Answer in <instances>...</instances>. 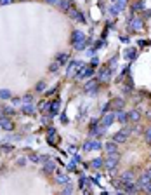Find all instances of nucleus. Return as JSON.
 <instances>
[{
  "mask_svg": "<svg viewBox=\"0 0 151 195\" xmlns=\"http://www.w3.org/2000/svg\"><path fill=\"white\" fill-rule=\"evenodd\" d=\"M118 162H120V153H118V152L110 153L108 158L104 160V166H106V169L110 171V174H115V173H116V166H118Z\"/></svg>",
  "mask_w": 151,
  "mask_h": 195,
  "instance_id": "nucleus-1",
  "label": "nucleus"
},
{
  "mask_svg": "<svg viewBox=\"0 0 151 195\" xmlns=\"http://www.w3.org/2000/svg\"><path fill=\"white\" fill-rule=\"evenodd\" d=\"M111 75H113V68H110V66L106 65V66H103V68L99 70L97 80H99V82H108V80L111 78Z\"/></svg>",
  "mask_w": 151,
  "mask_h": 195,
  "instance_id": "nucleus-2",
  "label": "nucleus"
},
{
  "mask_svg": "<svg viewBox=\"0 0 151 195\" xmlns=\"http://www.w3.org/2000/svg\"><path fill=\"white\" fill-rule=\"evenodd\" d=\"M129 28H130L132 32H141V30L144 28V23H142V19H141L139 16H134L132 19L129 21Z\"/></svg>",
  "mask_w": 151,
  "mask_h": 195,
  "instance_id": "nucleus-3",
  "label": "nucleus"
},
{
  "mask_svg": "<svg viewBox=\"0 0 151 195\" xmlns=\"http://www.w3.org/2000/svg\"><path fill=\"white\" fill-rule=\"evenodd\" d=\"M68 12H70V16H71L75 21H78V23H87V18H85V14H83L82 11H78V9H75V7H71Z\"/></svg>",
  "mask_w": 151,
  "mask_h": 195,
  "instance_id": "nucleus-4",
  "label": "nucleus"
},
{
  "mask_svg": "<svg viewBox=\"0 0 151 195\" xmlns=\"http://www.w3.org/2000/svg\"><path fill=\"white\" fill-rule=\"evenodd\" d=\"M122 183H123V192L125 194H137L139 192V186L134 181H123L122 179Z\"/></svg>",
  "mask_w": 151,
  "mask_h": 195,
  "instance_id": "nucleus-5",
  "label": "nucleus"
},
{
  "mask_svg": "<svg viewBox=\"0 0 151 195\" xmlns=\"http://www.w3.org/2000/svg\"><path fill=\"white\" fill-rule=\"evenodd\" d=\"M97 84H99V80L97 78H92V80H89L87 82V85H85V92H89V94H95L97 92Z\"/></svg>",
  "mask_w": 151,
  "mask_h": 195,
  "instance_id": "nucleus-6",
  "label": "nucleus"
},
{
  "mask_svg": "<svg viewBox=\"0 0 151 195\" xmlns=\"http://www.w3.org/2000/svg\"><path fill=\"white\" fill-rule=\"evenodd\" d=\"M85 40V35H83V32L82 30H73V33H71V44L75 45L78 42H83Z\"/></svg>",
  "mask_w": 151,
  "mask_h": 195,
  "instance_id": "nucleus-7",
  "label": "nucleus"
},
{
  "mask_svg": "<svg viewBox=\"0 0 151 195\" xmlns=\"http://www.w3.org/2000/svg\"><path fill=\"white\" fill-rule=\"evenodd\" d=\"M0 127L5 129V131H12L14 129V124L11 122V118L5 115V117H0Z\"/></svg>",
  "mask_w": 151,
  "mask_h": 195,
  "instance_id": "nucleus-8",
  "label": "nucleus"
},
{
  "mask_svg": "<svg viewBox=\"0 0 151 195\" xmlns=\"http://www.w3.org/2000/svg\"><path fill=\"white\" fill-rule=\"evenodd\" d=\"M115 120H116L115 113H113V112H108V113H104V117H103V122H101V124H103L104 127H110Z\"/></svg>",
  "mask_w": 151,
  "mask_h": 195,
  "instance_id": "nucleus-9",
  "label": "nucleus"
},
{
  "mask_svg": "<svg viewBox=\"0 0 151 195\" xmlns=\"http://www.w3.org/2000/svg\"><path fill=\"white\" fill-rule=\"evenodd\" d=\"M59 110H61V101H59V99H54V101L51 103V106H49V113H51V117L57 115Z\"/></svg>",
  "mask_w": 151,
  "mask_h": 195,
  "instance_id": "nucleus-10",
  "label": "nucleus"
},
{
  "mask_svg": "<svg viewBox=\"0 0 151 195\" xmlns=\"http://www.w3.org/2000/svg\"><path fill=\"white\" fill-rule=\"evenodd\" d=\"M78 66H80L78 61H70L68 66H66V75H68V77H70V75H75L76 70H78Z\"/></svg>",
  "mask_w": 151,
  "mask_h": 195,
  "instance_id": "nucleus-11",
  "label": "nucleus"
},
{
  "mask_svg": "<svg viewBox=\"0 0 151 195\" xmlns=\"http://www.w3.org/2000/svg\"><path fill=\"white\" fill-rule=\"evenodd\" d=\"M127 136H129V134H127V133L122 129V131H118L116 134H113V138H111V139H113L115 143H125V141H127Z\"/></svg>",
  "mask_w": 151,
  "mask_h": 195,
  "instance_id": "nucleus-12",
  "label": "nucleus"
},
{
  "mask_svg": "<svg viewBox=\"0 0 151 195\" xmlns=\"http://www.w3.org/2000/svg\"><path fill=\"white\" fill-rule=\"evenodd\" d=\"M123 56H125V59H129V61H134V59L137 58V51H135L134 47H127V49L123 51Z\"/></svg>",
  "mask_w": 151,
  "mask_h": 195,
  "instance_id": "nucleus-13",
  "label": "nucleus"
},
{
  "mask_svg": "<svg viewBox=\"0 0 151 195\" xmlns=\"http://www.w3.org/2000/svg\"><path fill=\"white\" fill-rule=\"evenodd\" d=\"M115 117H116V120H118L120 124H127V122H129V113H125L123 110H118V112L115 113Z\"/></svg>",
  "mask_w": 151,
  "mask_h": 195,
  "instance_id": "nucleus-14",
  "label": "nucleus"
},
{
  "mask_svg": "<svg viewBox=\"0 0 151 195\" xmlns=\"http://www.w3.org/2000/svg\"><path fill=\"white\" fill-rule=\"evenodd\" d=\"M150 181H151V176L148 174V173H144V174H142L141 178H139V181H137L135 185H137L139 188H144V186H146V185H148Z\"/></svg>",
  "mask_w": 151,
  "mask_h": 195,
  "instance_id": "nucleus-15",
  "label": "nucleus"
},
{
  "mask_svg": "<svg viewBox=\"0 0 151 195\" xmlns=\"http://www.w3.org/2000/svg\"><path fill=\"white\" fill-rule=\"evenodd\" d=\"M56 169H57L56 162H52V160H47L45 166H43V173H45V174H51V173H54Z\"/></svg>",
  "mask_w": 151,
  "mask_h": 195,
  "instance_id": "nucleus-16",
  "label": "nucleus"
},
{
  "mask_svg": "<svg viewBox=\"0 0 151 195\" xmlns=\"http://www.w3.org/2000/svg\"><path fill=\"white\" fill-rule=\"evenodd\" d=\"M54 136H56V127L51 125V127L47 129V141H49V145H52V146L56 145V143H54Z\"/></svg>",
  "mask_w": 151,
  "mask_h": 195,
  "instance_id": "nucleus-17",
  "label": "nucleus"
},
{
  "mask_svg": "<svg viewBox=\"0 0 151 195\" xmlns=\"http://www.w3.org/2000/svg\"><path fill=\"white\" fill-rule=\"evenodd\" d=\"M21 112H23L24 115H31V113L35 112V108H33V105H31V103H23V108H21Z\"/></svg>",
  "mask_w": 151,
  "mask_h": 195,
  "instance_id": "nucleus-18",
  "label": "nucleus"
},
{
  "mask_svg": "<svg viewBox=\"0 0 151 195\" xmlns=\"http://www.w3.org/2000/svg\"><path fill=\"white\" fill-rule=\"evenodd\" d=\"M59 7H61L63 11H70V9L73 7V0H61V2H59Z\"/></svg>",
  "mask_w": 151,
  "mask_h": 195,
  "instance_id": "nucleus-19",
  "label": "nucleus"
},
{
  "mask_svg": "<svg viewBox=\"0 0 151 195\" xmlns=\"http://www.w3.org/2000/svg\"><path fill=\"white\" fill-rule=\"evenodd\" d=\"M104 148H106V152H108V153L118 152V146H116V143H115V141H110V143H106V145H104Z\"/></svg>",
  "mask_w": 151,
  "mask_h": 195,
  "instance_id": "nucleus-20",
  "label": "nucleus"
},
{
  "mask_svg": "<svg viewBox=\"0 0 151 195\" xmlns=\"http://www.w3.org/2000/svg\"><path fill=\"white\" fill-rule=\"evenodd\" d=\"M90 166H92L94 169H101V167L104 166V160H103L101 157H97V158H94V160L90 162Z\"/></svg>",
  "mask_w": 151,
  "mask_h": 195,
  "instance_id": "nucleus-21",
  "label": "nucleus"
},
{
  "mask_svg": "<svg viewBox=\"0 0 151 195\" xmlns=\"http://www.w3.org/2000/svg\"><path fill=\"white\" fill-rule=\"evenodd\" d=\"M56 181L59 183V185H68V181H70V178L64 174H57L56 176Z\"/></svg>",
  "mask_w": 151,
  "mask_h": 195,
  "instance_id": "nucleus-22",
  "label": "nucleus"
},
{
  "mask_svg": "<svg viewBox=\"0 0 151 195\" xmlns=\"http://www.w3.org/2000/svg\"><path fill=\"white\" fill-rule=\"evenodd\" d=\"M139 118H141V113H139L137 110H132V112L129 113V120H132V122H139Z\"/></svg>",
  "mask_w": 151,
  "mask_h": 195,
  "instance_id": "nucleus-23",
  "label": "nucleus"
},
{
  "mask_svg": "<svg viewBox=\"0 0 151 195\" xmlns=\"http://www.w3.org/2000/svg\"><path fill=\"white\" fill-rule=\"evenodd\" d=\"M132 9H134V11H144V9H146V5H144V2H142V0H137V2H134Z\"/></svg>",
  "mask_w": 151,
  "mask_h": 195,
  "instance_id": "nucleus-24",
  "label": "nucleus"
},
{
  "mask_svg": "<svg viewBox=\"0 0 151 195\" xmlns=\"http://www.w3.org/2000/svg\"><path fill=\"white\" fill-rule=\"evenodd\" d=\"M123 103H125V99H120V98H118V99H115V101H113V105H111V103H110V105L113 106L115 110H122V106H123Z\"/></svg>",
  "mask_w": 151,
  "mask_h": 195,
  "instance_id": "nucleus-25",
  "label": "nucleus"
},
{
  "mask_svg": "<svg viewBox=\"0 0 151 195\" xmlns=\"http://www.w3.org/2000/svg\"><path fill=\"white\" fill-rule=\"evenodd\" d=\"M57 63H59V66H61V65H66V63H68V54H64V52L57 54Z\"/></svg>",
  "mask_w": 151,
  "mask_h": 195,
  "instance_id": "nucleus-26",
  "label": "nucleus"
},
{
  "mask_svg": "<svg viewBox=\"0 0 151 195\" xmlns=\"http://www.w3.org/2000/svg\"><path fill=\"white\" fill-rule=\"evenodd\" d=\"M89 181H90V179H89V178H87V176H80V188H82V190H83V188H85V186H87V185H90V183H89Z\"/></svg>",
  "mask_w": 151,
  "mask_h": 195,
  "instance_id": "nucleus-27",
  "label": "nucleus"
},
{
  "mask_svg": "<svg viewBox=\"0 0 151 195\" xmlns=\"http://www.w3.org/2000/svg\"><path fill=\"white\" fill-rule=\"evenodd\" d=\"M122 179H123V181H134V173L132 171L123 173V174H122Z\"/></svg>",
  "mask_w": 151,
  "mask_h": 195,
  "instance_id": "nucleus-28",
  "label": "nucleus"
},
{
  "mask_svg": "<svg viewBox=\"0 0 151 195\" xmlns=\"http://www.w3.org/2000/svg\"><path fill=\"white\" fill-rule=\"evenodd\" d=\"M0 150L5 152V153H11V152H14V145H2Z\"/></svg>",
  "mask_w": 151,
  "mask_h": 195,
  "instance_id": "nucleus-29",
  "label": "nucleus"
},
{
  "mask_svg": "<svg viewBox=\"0 0 151 195\" xmlns=\"http://www.w3.org/2000/svg\"><path fill=\"white\" fill-rule=\"evenodd\" d=\"M11 91H7V89H2L0 91V99H11Z\"/></svg>",
  "mask_w": 151,
  "mask_h": 195,
  "instance_id": "nucleus-30",
  "label": "nucleus"
},
{
  "mask_svg": "<svg viewBox=\"0 0 151 195\" xmlns=\"http://www.w3.org/2000/svg\"><path fill=\"white\" fill-rule=\"evenodd\" d=\"M2 112H4V113H5L7 117H9V115H14V113H16V112H14V108H11V106H4V108H2Z\"/></svg>",
  "mask_w": 151,
  "mask_h": 195,
  "instance_id": "nucleus-31",
  "label": "nucleus"
},
{
  "mask_svg": "<svg viewBox=\"0 0 151 195\" xmlns=\"http://www.w3.org/2000/svg\"><path fill=\"white\" fill-rule=\"evenodd\" d=\"M108 12H110V16H116V14L120 12V9H118L116 5H110V9H108Z\"/></svg>",
  "mask_w": 151,
  "mask_h": 195,
  "instance_id": "nucleus-32",
  "label": "nucleus"
},
{
  "mask_svg": "<svg viewBox=\"0 0 151 195\" xmlns=\"http://www.w3.org/2000/svg\"><path fill=\"white\" fill-rule=\"evenodd\" d=\"M57 70H59V63H57V61L49 66V72H51V73H57Z\"/></svg>",
  "mask_w": 151,
  "mask_h": 195,
  "instance_id": "nucleus-33",
  "label": "nucleus"
},
{
  "mask_svg": "<svg viewBox=\"0 0 151 195\" xmlns=\"http://www.w3.org/2000/svg\"><path fill=\"white\" fill-rule=\"evenodd\" d=\"M90 146H92V150H101V148H103V143H101V141H92Z\"/></svg>",
  "mask_w": 151,
  "mask_h": 195,
  "instance_id": "nucleus-34",
  "label": "nucleus"
},
{
  "mask_svg": "<svg viewBox=\"0 0 151 195\" xmlns=\"http://www.w3.org/2000/svg\"><path fill=\"white\" fill-rule=\"evenodd\" d=\"M144 138H146V141L151 145V127H148V129L144 131Z\"/></svg>",
  "mask_w": 151,
  "mask_h": 195,
  "instance_id": "nucleus-35",
  "label": "nucleus"
},
{
  "mask_svg": "<svg viewBox=\"0 0 151 195\" xmlns=\"http://www.w3.org/2000/svg\"><path fill=\"white\" fill-rule=\"evenodd\" d=\"M37 91L38 92H43V91H45V82H38L37 84Z\"/></svg>",
  "mask_w": 151,
  "mask_h": 195,
  "instance_id": "nucleus-36",
  "label": "nucleus"
},
{
  "mask_svg": "<svg viewBox=\"0 0 151 195\" xmlns=\"http://www.w3.org/2000/svg\"><path fill=\"white\" fill-rule=\"evenodd\" d=\"M73 192V186H71V181H68V186L63 190V194H71Z\"/></svg>",
  "mask_w": 151,
  "mask_h": 195,
  "instance_id": "nucleus-37",
  "label": "nucleus"
},
{
  "mask_svg": "<svg viewBox=\"0 0 151 195\" xmlns=\"http://www.w3.org/2000/svg\"><path fill=\"white\" fill-rule=\"evenodd\" d=\"M75 167H76V162L75 160H71V162L68 164V171H75Z\"/></svg>",
  "mask_w": 151,
  "mask_h": 195,
  "instance_id": "nucleus-38",
  "label": "nucleus"
},
{
  "mask_svg": "<svg viewBox=\"0 0 151 195\" xmlns=\"http://www.w3.org/2000/svg\"><path fill=\"white\" fill-rule=\"evenodd\" d=\"M90 143H92V141H87V143H83V150H85V152H89V150H92V146H90Z\"/></svg>",
  "mask_w": 151,
  "mask_h": 195,
  "instance_id": "nucleus-39",
  "label": "nucleus"
},
{
  "mask_svg": "<svg viewBox=\"0 0 151 195\" xmlns=\"http://www.w3.org/2000/svg\"><path fill=\"white\" fill-rule=\"evenodd\" d=\"M30 160H31V162H40V157H38L37 153H33V155H30Z\"/></svg>",
  "mask_w": 151,
  "mask_h": 195,
  "instance_id": "nucleus-40",
  "label": "nucleus"
},
{
  "mask_svg": "<svg viewBox=\"0 0 151 195\" xmlns=\"http://www.w3.org/2000/svg\"><path fill=\"white\" fill-rule=\"evenodd\" d=\"M99 65V58L95 56V58H92V61H90V66H97Z\"/></svg>",
  "mask_w": 151,
  "mask_h": 195,
  "instance_id": "nucleus-41",
  "label": "nucleus"
},
{
  "mask_svg": "<svg viewBox=\"0 0 151 195\" xmlns=\"http://www.w3.org/2000/svg\"><path fill=\"white\" fill-rule=\"evenodd\" d=\"M103 44H104L103 40H97V42L94 44V49H99V47H103Z\"/></svg>",
  "mask_w": 151,
  "mask_h": 195,
  "instance_id": "nucleus-42",
  "label": "nucleus"
},
{
  "mask_svg": "<svg viewBox=\"0 0 151 195\" xmlns=\"http://www.w3.org/2000/svg\"><path fill=\"white\" fill-rule=\"evenodd\" d=\"M12 105H14V106L21 105V99H19V98H14V99H12Z\"/></svg>",
  "mask_w": 151,
  "mask_h": 195,
  "instance_id": "nucleus-43",
  "label": "nucleus"
},
{
  "mask_svg": "<svg viewBox=\"0 0 151 195\" xmlns=\"http://www.w3.org/2000/svg\"><path fill=\"white\" fill-rule=\"evenodd\" d=\"M144 190H146L148 194H151V181L148 183V185H146V186H144Z\"/></svg>",
  "mask_w": 151,
  "mask_h": 195,
  "instance_id": "nucleus-44",
  "label": "nucleus"
},
{
  "mask_svg": "<svg viewBox=\"0 0 151 195\" xmlns=\"http://www.w3.org/2000/svg\"><path fill=\"white\" fill-rule=\"evenodd\" d=\"M12 0H0V5H7V4H11Z\"/></svg>",
  "mask_w": 151,
  "mask_h": 195,
  "instance_id": "nucleus-45",
  "label": "nucleus"
},
{
  "mask_svg": "<svg viewBox=\"0 0 151 195\" xmlns=\"http://www.w3.org/2000/svg\"><path fill=\"white\" fill-rule=\"evenodd\" d=\"M73 160L78 164V162H80V155H78V153H75V155H73Z\"/></svg>",
  "mask_w": 151,
  "mask_h": 195,
  "instance_id": "nucleus-46",
  "label": "nucleus"
},
{
  "mask_svg": "<svg viewBox=\"0 0 151 195\" xmlns=\"http://www.w3.org/2000/svg\"><path fill=\"white\" fill-rule=\"evenodd\" d=\"M61 122H63V124H66V122H68V118H66V115H61Z\"/></svg>",
  "mask_w": 151,
  "mask_h": 195,
  "instance_id": "nucleus-47",
  "label": "nucleus"
},
{
  "mask_svg": "<svg viewBox=\"0 0 151 195\" xmlns=\"http://www.w3.org/2000/svg\"><path fill=\"white\" fill-rule=\"evenodd\" d=\"M56 91H57V87H54V89H51V91H47V94H54Z\"/></svg>",
  "mask_w": 151,
  "mask_h": 195,
  "instance_id": "nucleus-48",
  "label": "nucleus"
},
{
  "mask_svg": "<svg viewBox=\"0 0 151 195\" xmlns=\"http://www.w3.org/2000/svg\"><path fill=\"white\" fill-rule=\"evenodd\" d=\"M24 162H26L24 158H19V160H18V164H19V166H24Z\"/></svg>",
  "mask_w": 151,
  "mask_h": 195,
  "instance_id": "nucleus-49",
  "label": "nucleus"
},
{
  "mask_svg": "<svg viewBox=\"0 0 151 195\" xmlns=\"http://www.w3.org/2000/svg\"><path fill=\"white\" fill-rule=\"evenodd\" d=\"M47 4H59V0H45Z\"/></svg>",
  "mask_w": 151,
  "mask_h": 195,
  "instance_id": "nucleus-50",
  "label": "nucleus"
}]
</instances>
